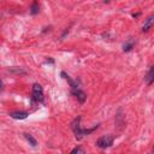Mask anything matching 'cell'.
<instances>
[{
	"label": "cell",
	"mask_w": 154,
	"mask_h": 154,
	"mask_svg": "<svg viewBox=\"0 0 154 154\" xmlns=\"http://www.w3.org/2000/svg\"><path fill=\"white\" fill-rule=\"evenodd\" d=\"M79 122H81V117H77V118L71 123V129H72V131H73V134H75V137H76L77 140H81L82 137H84V136L91 134L93 131H95V130L99 128V125H94L93 128H89V129H82L81 125H79Z\"/></svg>",
	"instance_id": "obj_1"
},
{
	"label": "cell",
	"mask_w": 154,
	"mask_h": 154,
	"mask_svg": "<svg viewBox=\"0 0 154 154\" xmlns=\"http://www.w3.org/2000/svg\"><path fill=\"white\" fill-rule=\"evenodd\" d=\"M76 153H84V150L81 148V147H76L71 150V154H76Z\"/></svg>",
	"instance_id": "obj_12"
},
{
	"label": "cell",
	"mask_w": 154,
	"mask_h": 154,
	"mask_svg": "<svg viewBox=\"0 0 154 154\" xmlns=\"http://www.w3.org/2000/svg\"><path fill=\"white\" fill-rule=\"evenodd\" d=\"M32 100L37 102L43 100V89L38 83H35L32 85Z\"/></svg>",
	"instance_id": "obj_3"
},
{
	"label": "cell",
	"mask_w": 154,
	"mask_h": 154,
	"mask_svg": "<svg viewBox=\"0 0 154 154\" xmlns=\"http://www.w3.org/2000/svg\"><path fill=\"white\" fill-rule=\"evenodd\" d=\"M138 16H140V12H137V13H132V17H134V18H137Z\"/></svg>",
	"instance_id": "obj_13"
},
{
	"label": "cell",
	"mask_w": 154,
	"mask_h": 154,
	"mask_svg": "<svg viewBox=\"0 0 154 154\" xmlns=\"http://www.w3.org/2000/svg\"><path fill=\"white\" fill-rule=\"evenodd\" d=\"M153 25H154V13H152L150 16L147 17V19L144 20V24L142 25V31L143 32H147Z\"/></svg>",
	"instance_id": "obj_4"
},
{
	"label": "cell",
	"mask_w": 154,
	"mask_h": 154,
	"mask_svg": "<svg viewBox=\"0 0 154 154\" xmlns=\"http://www.w3.org/2000/svg\"><path fill=\"white\" fill-rule=\"evenodd\" d=\"M113 136H111V135H106V136H101L97 141H96V146L99 147V148H102V149H105V148H108V147H111L112 144H113Z\"/></svg>",
	"instance_id": "obj_2"
},
{
	"label": "cell",
	"mask_w": 154,
	"mask_h": 154,
	"mask_svg": "<svg viewBox=\"0 0 154 154\" xmlns=\"http://www.w3.org/2000/svg\"><path fill=\"white\" fill-rule=\"evenodd\" d=\"M135 43H136V41L134 40V38H129L124 45H123V51L124 52H129V51H131L132 48H134V46H135Z\"/></svg>",
	"instance_id": "obj_9"
},
{
	"label": "cell",
	"mask_w": 154,
	"mask_h": 154,
	"mask_svg": "<svg viewBox=\"0 0 154 154\" xmlns=\"http://www.w3.org/2000/svg\"><path fill=\"white\" fill-rule=\"evenodd\" d=\"M24 137H25V140L29 142V144H31L32 147H36V146H37V141H36V138H35L31 134L25 132V134H24Z\"/></svg>",
	"instance_id": "obj_10"
},
{
	"label": "cell",
	"mask_w": 154,
	"mask_h": 154,
	"mask_svg": "<svg viewBox=\"0 0 154 154\" xmlns=\"http://www.w3.org/2000/svg\"><path fill=\"white\" fill-rule=\"evenodd\" d=\"M38 11H40V5H38L37 1H34L31 4V6H30V13L31 14H37Z\"/></svg>",
	"instance_id": "obj_11"
},
{
	"label": "cell",
	"mask_w": 154,
	"mask_h": 154,
	"mask_svg": "<svg viewBox=\"0 0 154 154\" xmlns=\"http://www.w3.org/2000/svg\"><path fill=\"white\" fill-rule=\"evenodd\" d=\"M29 113L28 112H24V111H14V112H11L10 113V117L13 118V119H25L28 118Z\"/></svg>",
	"instance_id": "obj_7"
},
{
	"label": "cell",
	"mask_w": 154,
	"mask_h": 154,
	"mask_svg": "<svg viewBox=\"0 0 154 154\" xmlns=\"http://www.w3.org/2000/svg\"><path fill=\"white\" fill-rule=\"evenodd\" d=\"M153 153H154V148H153Z\"/></svg>",
	"instance_id": "obj_15"
},
{
	"label": "cell",
	"mask_w": 154,
	"mask_h": 154,
	"mask_svg": "<svg viewBox=\"0 0 154 154\" xmlns=\"http://www.w3.org/2000/svg\"><path fill=\"white\" fill-rule=\"evenodd\" d=\"M61 76H63V77H64V78H65V79L69 82V84H70L71 89H77V88H79V87H78V83H77L76 81H73V79H72V78H71L69 75H66L64 71L61 72Z\"/></svg>",
	"instance_id": "obj_8"
},
{
	"label": "cell",
	"mask_w": 154,
	"mask_h": 154,
	"mask_svg": "<svg viewBox=\"0 0 154 154\" xmlns=\"http://www.w3.org/2000/svg\"><path fill=\"white\" fill-rule=\"evenodd\" d=\"M71 93L76 96V99L81 102V103H83L84 101H85V99H87V95H85V93L83 91V90H81L79 88H77V89H71Z\"/></svg>",
	"instance_id": "obj_5"
},
{
	"label": "cell",
	"mask_w": 154,
	"mask_h": 154,
	"mask_svg": "<svg viewBox=\"0 0 154 154\" xmlns=\"http://www.w3.org/2000/svg\"><path fill=\"white\" fill-rule=\"evenodd\" d=\"M144 81H146V83H147L148 85H150V84L154 82V65H152V66L149 67V70L147 71V73H146V76H144Z\"/></svg>",
	"instance_id": "obj_6"
},
{
	"label": "cell",
	"mask_w": 154,
	"mask_h": 154,
	"mask_svg": "<svg viewBox=\"0 0 154 154\" xmlns=\"http://www.w3.org/2000/svg\"><path fill=\"white\" fill-rule=\"evenodd\" d=\"M103 2H106V4H107V2H109V0H103Z\"/></svg>",
	"instance_id": "obj_14"
}]
</instances>
